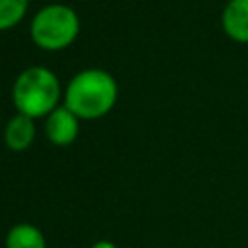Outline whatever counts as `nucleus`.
Wrapping results in <instances>:
<instances>
[{
    "label": "nucleus",
    "instance_id": "nucleus-1",
    "mask_svg": "<svg viewBox=\"0 0 248 248\" xmlns=\"http://www.w3.org/2000/svg\"><path fill=\"white\" fill-rule=\"evenodd\" d=\"M118 83L114 76L101 68H85L72 76L64 89V107L79 120L101 118L114 107Z\"/></svg>",
    "mask_w": 248,
    "mask_h": 248
},
{
    "label": "nucleus",
    "instance_id": "nucleus-2",
    "mask_svg": "<svg viewBox=\"0 0 248 248\" xmlns=\"http://www.w3.org/2000/svg\"><path fill=\"white\" fill-rule=\"evenodd\" d=\"M62 89L56 74L45 66L25 68L12 85V103L19 114L46 118L60 103Z\"/></svg>",
    "mask_w": 248,
    "mask_h": 248
},
{
    "label": "nucleus",
    "instance_id": "nucleus-3",
    "mask_svg": "<svg viewBox=\"0 0 248 248\" xmlns=\"http://www.w3.org/2000/svg\"><path fill=\"white\" fill-rule=\"evenodd\" d=\"M79 33V17L66 4H46L31 19V39L43 50H62L70 46Z\"/></svg>",
    "mask_w": 248,
    "mask_h": 248
},
{
    "label": "nucleus",
    "instance_id": "nucleus-4",
    "mask_svg": "<svg viewBox=\"0 0 248 248\" xmlns=\"http://www.w3.org/2000/svg\"><path fill=\"white\" fill-rule=\"evenodd\" d=\"M45 134L50 143L58 147H66L74 143L79 134V118L64 105H58L45 118Z\"/></svg>",
    "mask_w": 248,
    "mask_h": 248
},
{
    "label": "nucleus",
    "instance_id": "nucleus-5",
    "mask_svg": "<svg viewBox=\"0 0 248 248\" xmlns=\"http://www.w3.org/2000/svg\"><path fill=\"white\" fill-rule=\"evenodd\" d=\"M221 25L232 41L248 43V0H229L221 14Z\"/></svg>",
    "mask_w": 248,
    "mask_h": 248
},
{
    "label": "nucleus",
    "instance_id": "nucleus-6",
    "mask_svg": "<svg viewBox=\"0 0 248 248\" xmlns=\"http://www.w3.org/2000/svg\"><path fill=\"white\" fill-rule=\"evenodd\" d=\"M35 140V120L25 114H14L4 128V141L12 151H25Z\"/></svg>",
    "mask_w": 248,
    "mask_h": 248
},
{
    "label": "nucleus",
    "instance_id": "nucleus-7",
    "mask_svg": "<svg viewBox=\"0 0 248 248\" xmlns=\"http://www.w3.org/2000/svg\"><path fill=\"white\" fill-rule=\"evenodd\" d=\"M6 248H46V238L39 227L17 223L6 234Z\"/></svg>",
    "mask_w": 248,
    "mask_h": 248
},
{
    "label": "nucleus",
    "instance_id": "nucleus-8",
    "mask_svg": "<svg viewBox=\"0 0 248 248\" xmlns=\"http://www.w3.org/2000/svg\"><path fill=\"white\" fill-rule=\"evenodd\" d=\"M29 0H0V31L19 23L27 12Z\"/></svg>",
    "mask_w": 248,
    "mask_h": 248
},
{
    "label": "nucleus",
    "instance_id": "nucleus-9",
    "mask_svg": "<svg viewBox=\"0 0 248 248\" xmlns=\"http://www.w3.org/2000/svg\"><path fill=\"white\" fill-rule=\"evenodd\" d=\"M91 248H118L114 242H110V240H97Z\"/></svg>",
    "mask_w": 248,
    "mask_h": 248
}]
</instances>
